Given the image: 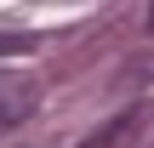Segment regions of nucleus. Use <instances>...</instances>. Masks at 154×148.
Here are the masks:
<instances>
[{
  "label": "nucleus",
  "instance_id": "obj_1",
  "mask_svg": "<svg viewBox=\"0 0 154 148\" xmlns=\"http://www.w3.org/2000/svg\"><path fill=\"white\" fill-rule=\"evenodd\" d=\"M34 108H40V86L23 80V74H6V80H0V131H6V125H23Z\"/></svg>",
  "mask_w": 154,
  "mask_h": 148
},
{
  "label": "nucleus",
  "instance_id": "obj_3",
  "mask_svg": "<svg viewBox=\"0 0 154 148\" xmlns=\"http://www.w3.org/2000/svg\"><path fill=\"white\" fill-rule=\"evenodd\" d=\"M149 34H154V6H149Z\"/></svg>",
  "mask_w": 154,
  "mask_h": 148
},
{
  "label": "nucleus",
  "instance_id": "obj_2",
  "mask_svg": "<svg viewBox=\"0 0 154 148\" xmlns=\"http://www.w3.org/2000/svg\"><path fill=\"white\" fill-rule=\"evenodd\" d=\"M40 40L29 34V29H0V57H23V51H34Z\"/></svg>",
  "mask_w": 154,
  "mask_h": 148
}]
</instances>
